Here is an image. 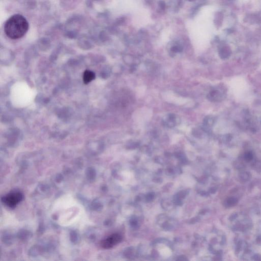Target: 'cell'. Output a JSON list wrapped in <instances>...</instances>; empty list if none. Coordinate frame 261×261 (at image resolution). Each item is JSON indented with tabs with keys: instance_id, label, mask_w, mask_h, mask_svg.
I'll list each match as a JSON object with an SVG mask.
<instances>
[{
	"instance_id": "cell-1",
	"label": "cell",
	"mask_w": 261,
	"mask_h": 261,
	"mask_svg": "<svg viewBox=\"0 0 261 261\" xmlns=\"http://www.w3.org/2000/svg\"><path fill=\"white\" fill-rule=\"evenodd\" d=\"M28 29V22L25 17L20 14L12 15L7 20L4 25L6 35L12 39L22 38Z\"/></svg>"
},
{
	"instance_id": "cell-2",
	"label": "cell",
	"mask_w": 261,
	"mask_h": 261,
	"mask_svg": "<svg viewBox=\"0 0 261 261\" xmlns=\"http://www.w3.org/2000/svg\"><path fill=\"white\" fill-rule=\"evenodd\" d=\"M23 195L20 192L14 191L7 194L2 198V202L7 206L14 208L23 200Z\"/></svg>"
},
{
	"instance_id": "cell-3",
	"label": "cell",
	"mask_w": 261,
	"mask_h": 261,
	"mask_svg": "<svg viewBox=\"0 0 261 261\" xmlns=\"http://www.w3.org/2000/svg\"><path fill=\"white\" fill-rule=\"evenodd\" d=\"M122 236L119 234H114L111 235L101 242L102 247L105 249H109L113 247L122 240Z\"/></svg>"
},
{
	"instance_id": "cell-4",
	"label": "cell",
	"mask_w": 261,
	"mask_h": 261,
	"mask_svg": "<svg viewBox=\"0 0 261 261\" xmlns=\"http://www.w3.org/2000/svg\"><path fill=\"white\" fill-rule=\"evenodd\" d=\"M95 78V74L93 71L86 70L83 74V79L84 83L87 84Z\"/></svg>"
},
{
	"instance_id": "cell-5",
	"label": "cell",
	"mask_w": 261,
	"mask_h": 261,
	"mask_svg": "<svg viewBox=\"0 0 261 261\" xmlns=\"http://www.w3.org/2000/svg\"><path fill=\"white\" fill-rule=\"evenodd\" d=\"M219 54L220 58L222 59H227L231 54V50L228 46H223L220 50Z\"/></svg>"
},
{
	"instance_id": "cell-6",
	"label": "cell",
	"mask_w": 261,
	"mask_h": 261,
	"mask_svg": "<svg viewBox=\"0 0 261 261\" xmlns=\"http://www.w3.org/2000/svg\"><path fill=\"white\" fill-rule=\"evenodd\" d=\"M209 96L210 97L209 99H211V100L216 101L219 99L220 98V94L219 93V91H217V90H213L210 93Z\"/></svg>"
},
{
	"instance_id": "cell-7",
	"label": "cell",
	"mask_w": 261,
	"mask_h": 261,
	"mask_svg": "<svg viewBox=\"0 0 261 261\" xmlns=\"http://www.w3.org/2000/svg\"><path fill=\"white\" fill-rule=\"evenodd\" d=\"M175 124V116L174 114H170L167 119L166 124L169 127H173Z\"/></svg>"
},
{
	"instance_id": "cell-8",
	"label": "cell",
	"mask_w": 261,
	"mask_h": 261,
	"mask_svg": "<svg viewBox=\"0 0 261 261\" xmlns=\"http://www.w3.org/2000/svg\"><path fill=\"white\" fill-rule=\"evenodd\" d=\"M182 49L183 48L182 46H173L171 48V51L174 53H177V52H181L182 51Z\"/></svg>"
},
{
	"instance_id": "cell-9",
	"label": "cell",
	"mask_w": 261,
	"mask_h": 261,
	"mask_svg": "<svg viewBox=\"0 0 261 261\" xmlns=\"http://www.w3.org/2000/svg\"><path fill=\"white\" fill-rule=\"evenodd\" d=\"M252 157H253V156H252V154L250 153H247L245 155V157H246V159H248V160L251 159L252 158Z\"/></svg>"
},
{
	"instance_id": "cell-10",
	"label": "cell",
	"mask_w": 261,
	"mask_h": 261,
	"mask_svg": "<svg viewBox=\"0 0 261 261\" xmlns=\"http://www.w3.org/2000/svg\"><path fill=\"white\" fill-rule=\"evenodd\" d=\"M160 5L161 8H162L163 9L165 7V3H164L163 2H161L160 4Z\"/></svg>"
}]
</instances>
